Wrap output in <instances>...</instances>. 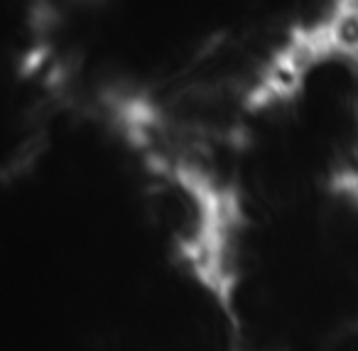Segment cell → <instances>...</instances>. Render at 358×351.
Segmentation results:
<instances>
[{"label":"cell","mask_w":358,"mask_h":351,"mask_svg":"<svg viewBox=\"0 0 358 351\" xmlns=\"http://www.w3.org/2000/svg\"><path fill=\"white\" fill-rule=\"evenodd\" d=\"M324 55L346 57L358 67V3L338 6L324 25L314 27Z\"/></svg>","instance_id":"1"}]
</instances>
